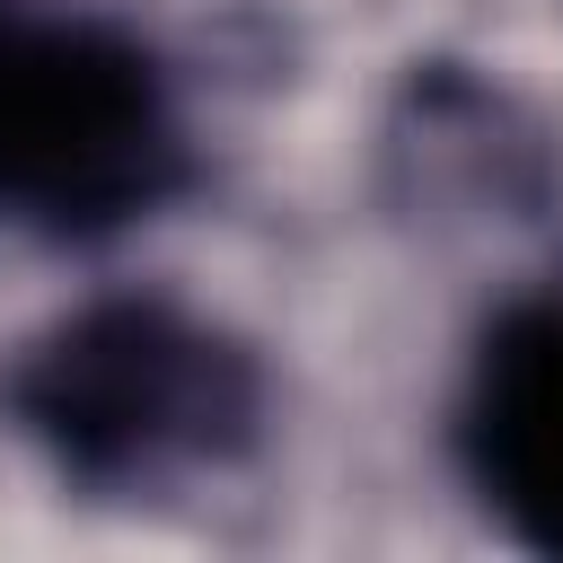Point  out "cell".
I'll return each instance as SVG.
<instances>
[{
	"mask_svg": "<svg viewBox=\"0 0 563 563\" xmlns=\"http://www.w3.org/2000/svg\"><path fill=\"white\" fill-rule=\"evenodd\" d=\"M18 431L88 493H167L255 449L264 369L176 299H88L9 369Z\"/></svg>",
	"mask_w": 563,
	"mask_h": 563,
	"instance_id": "cell-1",
	"label": "cell"
},
{
	"mask_svg": "<svg viewBox=\"0 0 563 563\" xmlns=\"http://www.w3.org/2000/svg\"><path fill=\"white\" fill-rule=\"evenodd\" d=\"M185 185V114L150 44L97 18L0 26V220L114 238Z\"/></svg>",
	"mask_w": 563,
	"mask_h": 563,
	"instance_id": "cell-2",
	"label": "cell"
},
{
	"mask_svg": "<svg viewBox=\"0 0 563 563\" xmlns=\"http://www.w3.org/2000/svg\"><path fill=\"white\" fill-rule=\"evenodd\" d=\"M457 449L501 528L537 554H563V290L519 299L484 325Z\"/></svg>",
	"mask_w": 563,
	"mask_h": 563,
	"instance_id": "cell-3",
	"label": "cell"
}]
</instances>
